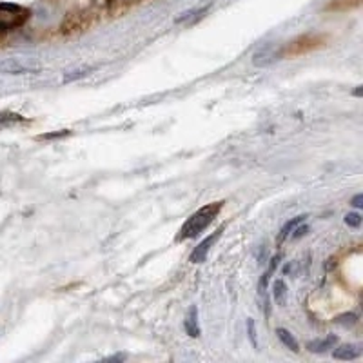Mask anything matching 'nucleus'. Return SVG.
I'll use <instances>...</instances> for the list:
<instances>
[{
	"label": "nucleus",
	"instance_id": "nucleus-16",
	"mask_svg": "<svg viewBox=\"0 0 363 363\" xmlns=\"http://www.w3.org/2000/svg\"><path fill=\"white\" fill-rule=\"evenodd\" d=\"M247 335L252 349H258V335H256V323L252 318H247Z\"/></svg>",
	"mask_w": 363,
	"mask_h": 363
},
{
	"label": "nucleus",
	"instance_id": "nucleus-17",
	"mask_svg": "<svg viewBox=\"0 0 363 363\" xmlns=\"http://www.w3.org/2000/svg\"><path fill=\"white\" fill-rule=\"evenodd\" d=\"M69 129H64V131H55V133H45V135H40L37 140H55V138H66L69 136Z\"/></svg>",
	"mask_w": 363,
	"mask_h": 363
},
{
	"label": "nucleus",
	"instance_id": "nucleus-18",
	"mask_svg": "<svg viewBox=\"0 0 363 363\" xmlns=\"http://www.w3.org/2000/svg\"><path fill=\"white\" fill-rule=\"evenodd\" d=\"M345 223L351 227H359L362 225V215L359 213H349L345 216Z\"/></svg>",
	"mask_w": 363,
	"mask_h": 363
},
{
	"label": "nucleus",
	"instance_id": "nucleus-7",
	"mask_svg": "<svg viewBox=\"0 0 363 363\" xmlns=\"http://www.w3.org/2000/svg\"><path fill=\"white\" fill-rule=\"evenodd\" d=\"M338 343V336L335 335H329L325 338H318V340H311L307 343V349L314 354H322V352H327L329 349H335V345Z\"/></svg>",
	"mask_w": 363,
	"mask_h": 363
},
{
	"label": "nucleus",
	"instance_id": "nucleus-8",
	"mask_svg": "<svg viewBox=\"0 0 363 363\" xmlns=\"http://www.w3.org/2000/svg\"><path fill=\"white\" fill-rule=\"evenodd\" d=\"M184 329H186V333L191 338H199L200 333H202L199 322V307L196 306H191L189 313H187L186 316V322H184Z\"/></svg>",
	"mask_w": 363,
	"mask_h": 363
},
{
	"label": "nucleus",
	"instance_id": "nucleus-4",
	"mask_svg": "<svg viewBox=\"0 0 363 363\" xmlns=\"http://www.w3.org/2000/svg\"><path fill=\"white\" fill-rule=\"evenodd\" d=\"M280 57H281L280 48H277L274 44H267L252 55V64H255L256 67H267L271 66V64L277 62V60H280Z\"/></svg>",
	"mask_w": 363,
	"mask_h": 363
},
{
	"label": "nucleus",
	"instance_id": "nucleus-21",
	"mask_svg": "<svg viewBox=\"0 0 363 363\" xmlns=\"http://www.w3.org/2000/svg\"><path fill=\"white\" fill-rule=\"evenodd\" d=\"M125 354H118V356H111V358H106V362H124Z\"/></svg>",
	"mask_w": 363,
	"mask_h": 363
},
{
	"label": "nucleus",
	"instance_id": "nucleus-10",
	"mask_svg": "<svg viewBox=\"0 0 363 363\" xmlns=\"http://www.w3.org/2000/svg\"><path fill=\"white\" fill-rule=\"evenodd\" d=\"M24 122H28V118L18 115V113L0 111V129L11 128V125H17V124H24Z\"/></svg>",
	"mask_w": 363,
	"mask_h": 363
},
{
	"label": "nucleus",
	"instance_id": "nucleus-6",
	"mask_svg": "<svg viewBox=\"0 0 363 363\" xmlns=\"http://www.w3.org/2000/svg\"><path fill=\"white\" fill-rule=\"evenodd\" d=\"M362 349L363 347L359 343H345V345L336 347L333 356L336 359H343V362H349V359H356L362 356Z\"/></svg>",
	"mask_w": 363,
	"mask_h": 363
},
{
	"label": "nucleus",
	"instance_id": "nucleus-11",
	"mask_svg": "<svg viewBox=\"0 0 363 363\" xmlns=\"http://www.w3.org/2000/svg\"><path fill=\"white\" fill-rule=\"evenodd\" d=\"M277 336L278 338H280V342L284 343L285 347H287V349H291V351L293 352H300V343L296 342V338H294L293 335H291L289 330L287 329H284V327H278L277 329Z\"/></svg>",
	"mask_w": 363,
	"mask_h": 363
},
{
	"label": "nucleus",
	"instance_id": "nucleus-13",
	"mask_svg": "<svg viewBox=\"0 0 363 363\" xmlns=\"http://www.w3.org/2000/svg\"><path fill=\"white\" fill-rule=\"evenodd\" d=\"M272 296H274V301L278 306H284L285 298H287V285H285L284 280H274L272 284Z\"/></svg>",
	"mask_w": 363,
	"mask_h": 363
},
{
	"label": "nucleus",
	"instance_id": "nucleus-12",
	"mask_svg": "<svg viewBox=\"0 0 363 363\" xmlns=\"http://www.w3.org/2000/svg\"><path fill=\"white\" fill-rule=\"evenodd\" d=\"M93 71H95V67L93 66H84V67H79V69L69 71V73L64 74V84H71V82H77V80L80 79H86L87 74H91Z\"/></svg>",
	"mask_w": 363,
	"mask_h": 363
},
{
	"label": "nucleus",
	"instance_id": "nucleus-14",
	"mask_svg": "<svg viewBox=\"0 0 363 363\" xmlns=\"http://www.w3.org/2000/svg\"><path fill=\"white\" fill-rule=\"evenodd\" d=\"M356 322H358V316H356L354 313L340 314V316L335 320L336 325H342V327H352L356 325Z\"/></svg>",
	"mask_w": 363,
	"mask_h": 363
},
{
	"label": "nucleus",
	"instance_id": "nucleus-19",
	"mask_svg": "<svg viewBox=\"0 0 363 363\" xmlns=\"http://www.w3.org/2000/svg\"><path fill=\"white\" fill-rule=\"evenodd\" d=\"M291 233H293V238L298 240V238H301V236H306L307 233H309V227H307V225H300V227H298L296 225Z\"/></svg>",
	"mask_w": 363,
	"mask_h": 363
},
{
	"label": "nucleus",
	"instance_id": "nucleus-1",
	"mask_svg": "<svg viewBox=\"0 0 363 363\" xmlns=\"http://www.w3.org/2000/svg\"><path fill=\"white\" fill-rule=\"evenodd\" d=\"M222 207L223 202H213L209 203V206L200 207V209L196 211L194 215H191L189 218L186 220V223L182 225L180 235H178V242H182V240L196 238V236L202 235L207 227L215 222V218L220 215Z\"/></svg>",
	"mask_w": 363,
	"mask_h": 363
},
{
	"label": "nucleus",
	"instance_id": "nucleus-15",
	"mask_svg": "<svg viewBox=\"0 0 363 363\" xmlns=\"http://www.w3.org/2000/svg\"><path fill=\"white\" fill-rule=\"evenodd\" d=\"M306 218H307L306 215H300V216H296V218L289 220V222H287V223H285L284 227H281V235H280V238H285V236H289V235H291V231H293L294 227L300 225V223L303 222V220H306Z\"/></svg>",
	"mask_w": 363,
	"mask_h": 363
},
{
	"label": "nucleus",
	"instance_id": "nucleus-2",
	"mask_svg": "<svg viewBox=\"0 0 363 363\" xmlns=\"http://www.w3.org/2000/svg\"><path fill=\"white\" fill-rule=\"evenodd\" d=\"M31 17V11L24 6L0 2V31H13L22 28Z\"/></svg>",
	"mask_w": 363,
	"mask_h": 363
},
{
	"label": "nucleus",
	"instance_id": "nucleus-20",
	"mask_svg": "<svg viewBox=\"0 0 363 363\" xmlns=\"http://www.w3.org/2000/svg\"><path fill=\"white\" fill-rule=\"evenodd\" d=\"M352 206H354L356 209H362V207H363V194H356L354 199H352Z\"/></svg>",
	"mask_w": 363,
	"mask_h": 363
},
{
	"label": "nucleus",
	"instance_id": "nucleus-3",
	"mask_svg": "<svg viewBox=\"0 0 363 363\" xmlns=\"http://www.w3.org/2000/svg\"><path fill=\"white\" fill-rule=\"evenodd\" d=\"M40 64L26 60V58H6L4 62H0V73L4 74H28L38 73Z\"/></svg>",
	"mask_w": 363,
	"mask_h": 363
},
{
	"label": "nucleus",
	"instance_id": "nucleus-9",
	"mask_svg": "<svg viewBox=\"0 0 363 363\" xmlns=\"http://www.w3.org/2000/svg\"><path fill=\"white\" fill-rule=\"evenodd\" d=\"M207 9H209V6L191 9V11H184L182 15H178V17L174 18V24H184V22H187V24H193V22H196L199 18H202L203 15H206Z\"/></svg>",
	"mask_w": 363,
	"mask_h": 363
},
{
	"label": "nucleus",
	"instance_id": "nucleus-22",
	"mask_svg": "<svg viewBox=\"0 0 363 363\" xmlns=\"http://www.w3.org/2000/svg\"><path fill=\"white\" fill-rule=\"evenodd\" d=\"M354 96H362L363 95V86H356L354 93H352Z\"/></svg>",
	"mask_w": 363,
	"mask_h": 363
},
{
	"label": "nucleus",
	"instance_id": "nucleus-5",
	"mask_svg": "<svg viewBox=\"0 0 363 363\" xmlns=\"http://www.w3.org/2000/svg\"><path fill=\"white\" fill-rule=\"evenodd\" d=\"M222 231H223V227L220 229V231L213 233V235H209L207 238H203V242H200V244L194 247V251L191 252V256H189L191 264H202V262L207 260V255H209L211 247H213L216 240L222 236Z\"/></svg>",
	"mask_w": 363,
	"mask_h": 363
}]
</instances>
